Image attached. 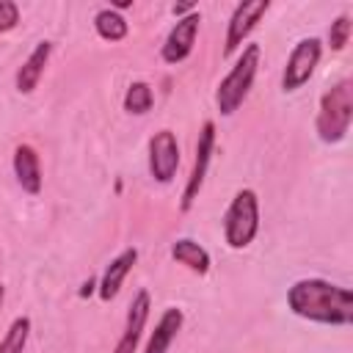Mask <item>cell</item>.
Masks as SVG:
<instances>
[{"instance_id": "6da1fadb", "label": "cell", "mask_w": 353, "mask_h": 353, "mask_svg": "<svg viewBox=\"0 0 353 353\" xmlns=\"http://www.w3.org/2000/svg\"><path fill=\"white\" fill-rule=\"evenodd\" d=\"M287 309L317 325H350L353 323V292L320 276L298 279L287 287Z\"/></svg>"}, {"instance_id": "7a4b0ae2", "label": "cell", "mask_w": 353, "mask_h": 353, "mask_svg": "<svg viewBox=\"0 0 353 353\" xmlns=\"http://www.w3.org/2000/svg\"><path fill=\"white\" fill-rule=\"evenodd\" d=\"M350 121H353V83H350V77H342V80L331 83V88L323 91V97L317 102L314 132L323 143L334 146L347 138Z\"/></svg>"}, {"instance_id": "3957f363", "label": "cell", "mask_w": 353, "mask_h": 353, "mask_svg": "<svg viewBox=\"0 0 353 353\" xmlns=\"http://www.w3.org/2000/svg\"><path fill=\"white\" fill-rule=\"evenodd\" d=\"M259 58H262V47L256 41L243 44L234 66L226 72V77L215 88V108L221 116H234L240 110V105L245 102V97L254 88V80L259 72Z\"/></svg>"}, {"instance_id": "277c9868", "label": "cell", "mask_w": 353, "mask_h": 353, "mask_svg": "<svg viewBox=\"0 0 353 353\" xmlns=\"http://www.w3.org/2000/svg\"><path fill=\"white\" fill-rule=\"evenodd\" d=\"M259 234V196L254 188H240L223 212V243L232 251L248 248Z\"/></svg>"}, {"instance_id": "5b68a950", "label": "cell", "mask_w": 353, "mask_h": 353, "mask_svg": "<svg viewBox=\"0 0 353 353\" xmlns=\"http://www.w3.org/2000/svg\"><path fill=\"white\" fill-rule=\"evenodd\" d=\"M320 58H323V41L317 36H306V39L295 41V47L287 55L284 72H281V91L295 94L298 88H303L314 77Z\"/></svg>"}, {"instance_id": "8992f818", "label": "cell", "mask_w": 353, "mask_h": 353, "mask_svg": "<svg viewBox=\"0 0 353 353\" xmlns=\"http://www.w3.org/2000/svg\"><path fill=\"white\" fill-rule=\"evenodd\" d=\"M212 154H215V121L207 119L199 130V138H196V154H193V168L185 179V188H182V196H179V212H190V207L196 204L201 188H204V179H207V171H210V163H212Z\"/></svg>"}, {"instance_id": "52a82bcc", "label": "cell", "mask_w": 353, "mask_h": 353, "mask_svg": "<svg viewBox=\"0 0 353 353\" xmlns=\"http://www.w3.org/2000/svg\"><path fill=\"white\" fill-rule=\"evenodd\" d=\"M270 11V0H243L234 6L229 22H226V39H223V58H232L243 44H248V36L256 30L262 17Z\"/></svg>"}, {"instance_id": "ba28073f", "label": "cell", "mask_w": 353, "mask_h": 353, "mask_svg": "<svg viewBox=\"0 0 353 353\" xmlns=\"http://www.w3.org/2000/svg\"><path fill=\"white\" fill-rule=\"evenodd\" d=\"M179 141L171 130H157L149 138V176L157 185H171L179 168Z\"/></svg>"}, {"instance_id": "9c48e42d", "label": "cell", "mask_w": 353, "mask_h": 353, "mask_svg": "<svg viewBox=\"0 0 353 353\" xmlns=\"http://www.w3.org/2000/svg\"><path fill=\"white\" fill-rule=\"evenodd\" d=\"M199 28H201V14H199V11H193V14L182 17V19H176L174 28L168 30L163 47H160V58H163V63L176 66V63L188 61L190 52H193V47H196Z\"/></svg>"}, {"instance_id": "30bf717a", "label": "cell", "mask_w": 353, "mask_h": 353, "mask_svg": "<svg viewBox=\"0 0 353 353\" xmlns=\"http://www.w3.org/2000/svg\"><path fill=\"white\" fill-rule=\"evenodd\" d=\"M149 312H152V295L149 290H138L127 306V320H124V331L113 347V353H138V345H141V336H143V328H146V320H149Z\"/></svg>"}, {"instance_id": "8fae6325", "label": "cell", "mask_w": 353, "mask_h": 353, "mask_svg": "<svg viewBox=\"0 0 353 353\" xmlns=\"http://www.w3.org/2000/svg\"><path fill=\"white\" fill-rule=\"evenodd\" d=\"M135 262H138V248H135V245H127L124 251H119V254L105 265L102 276L97 279V295H99L102 303H110V301L121 292V284H124V279L132 273Z\"/></svg>"}, {"instance_id": "7c38bea8", "label": "cell", "mask_w": 353, "mask_h": 353, "mask_svg": "<svg viewBox=\"0 0 353 353\" xmlns=\"http://www.w3.org/2000/svg\"><path fill=\"white\" fill-rule=\"evenodd\" d=\"M11 168H14V176H17L19 188L28 196H39L41 193L44 176H41V157H39L36 146L17 143L14 146V154H11Z\"/></svg>"}, {"instance_id": "4fadbf2b", "label": "cell", "mask_w": 353, "mask_h": 353, "mask_svg": "<svg viewBox=\"0 0 353 353\" xmlns=\"http://www.w3.org/2000/svg\"><path fill=\"white\" fill-rule=\"evenodd\" d=\"M50 55H52V41H39L33 50H30V55L22 61V66L17 69V74H14V88L19 91V94H33L36 88H39V83H41V77H44V69H47V63H50Z\"/></svg>"}, {"instance_id": "5bb4252c", "label": "cell", "mask_w": 353, "mask_h": 353, "mask_svg": "<svg viewBox=\"0 0 353 353\" xmlns=\"http://www.w3.org/2000/svg\"><path fill=\"white\" fill-rule=\"evenodd\" d=\"M182 325H185V312L179 306H165L141 353H168V347L176 339V334L182 331Z\"/></svg>"}, {"instance_id": "9a60e30c", "label": "cell", "mask_w": 353, "mask_h": 353, "mask_svg": "<svg viewBox=\"0 0 353 353\" xmlns=\"http://www.w3.org/2000/svg\"><path fill=\"white\" fill-rule=\"evenodd\" d=\"M171 259H174L176 265L188 268V270L196 273V276H207L210 268H212L210 251H207L201 243H196L193 237H176V240L171 243Z\"/></svg>"}, {"instance_id": "2e32d148", "label": "cell", "mask_w": 353, "mask_h": 353, "mask_svg": "<svg viewBox=\"0 0 353 353\" xmlns=\"http://www.w3.org/2000/svg\"><path fill=\"white\" fill-rule=\"evenodd\" d=\"M94 30H97V36L102 41L119 44V41H124L130 36V22L119 11H113L110 6H105V8H99L94 14Z\"/></svg>"}, {"instance_id": "e0dca14e", "label": "cell", "mask_w": 353, "mask_h": 353, "mask_svg": "<svg viewBox=\"0 0 353 353\" xmlns=\"http://www.w3.org/2000/svg\"><path fill=\"white\" fill-rule=\"evenodd\" d=\"M124 110L130 113V116H146L149 110H152V105H154V91H152V85L146 83V80H132L130 85H127V94H124Z\"/></svg>"}, {"instance_id": "ac0fdd59", "label": "cell", "mask_w": 353, "mask_h": 353, "mask_svg": "<svg viewBox=\"0 0 353 353\" xmlns=\"http://www.w3.org/2000/svg\"><path fill=\"white\" fill-rule=\"evenodd\" d=\"M28 336H30V317L28 314L14 317L0 339V353H25Z\"/></svg>"}, {"instance_id": "d6986e66", "label": "cell", "mask_w": 353, "mask_h": 353, "mask_svg": "<svg viewBox=\"0 0 353 353\" xmlns=\"http://www.w3.org/2000/svg\"><path fill=\"white\" fill-rule=\"evenodd\" d=\"M350 33H353V22H350V14H339L334 17L331 28H328V47L331 52H342L350 41Z\"/></svg>"}, {"instance_id": "ffe728a7", "label": "cell", "mask_w": 353, "mask_h": 353, "mask_svg": "<svg viewBox=\"0 0 353 353\" xmlns=\"http://www.w3.org/2000/svg\"><path fill=\"white\" fill-rule=\"evenodd\" d=\"M19 25V6L14 0H0V33H8Z\"/></svg>"}, {"instance_id": "44dd1931", "label": "cell", "mask_w": 353, "mask_h": 353, "mask_svg": "<svg viewBox=\"0 0 353 353\" xmlns=\"http://www.w3.org/2000/svg\"><path fill=\"white\" fill-rule=\"evenodd\" d=\"M193 11H199L193 3H174L171 6V14L176 17V19H182V17H188V14H193Z\"/></svg>"}, {"instance_id": "7402d4cb", "label": "cell", "mask_w": 353, "mask_h": 353, "mask_svg": "<svg viewBox=\"0 0 353 353\" xmlns=\"http://www.w3.org/2000/svg\"><path fill=\"white\" fill-rule=\"evenodd\" d=\"M83 301L85 298H91V295H97V279H88V281H83V287H80V292H77Z\"/></svg>"}, {"instance_id": "603a6c76", "label": "cell", "mask_w": 353, "mask_h": 353, "mask_svg": "<svg viewBox=\"0 0 353 353\" xmlns=\"http://www.w3.org/2000/svg\"><path fill=\"white\" fill-rule=\"evenodd\" d=\"M3 303H6V284H0V309H3Z\"/></svg>"}]
</instances>
